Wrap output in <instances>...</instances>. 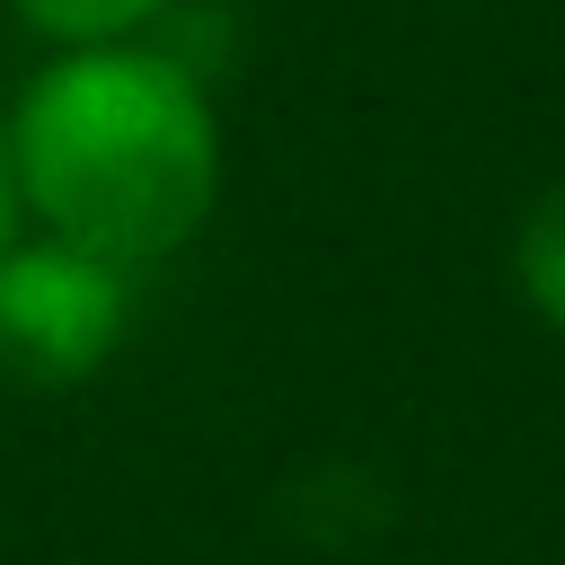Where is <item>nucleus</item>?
Segmentation results:
<instances>
[{
	"mask_svg": "<svg viewBox=\"0 0 565 565\" xmlns=\"http://www.w3.org/2000/svg\"><path fill=\"white\" fill-rule=\"evenodd\" d=\"M177 0H9V18L44 44V53H71V44H132V35H159Z\"/></svg>",
	"mask_w": 565,
	"mask_h": 565,
	"instance_id": "20e7f679",
	"label": "nucleus"
},
{
	"mask_svg": "<svg viewBox=\"0 0 565 565\" xmlns=\"http://www.w3.org/2000/svg\"><path fill=\"white\" fill-rule=\"evenodd\" d=\"M0 132L26 221L132 274L194 247L221 212V106L159 35L44 53Z\"/></svg>",
	"mask_w": 565,
	"mask_h": 565,
	"instance_id": "f257e3e1",
	"label": "nucleus"
},
{
	"mask_svg": "<svg viewBox=\"0 0 565 565\" xmlns=\"http://www.w3.org/2000/svg\"><path fill=\"white\" fill-rule=\"evenodd\" d=\"M132 327V265L88 256L53 230H18L0 256V380L18 388H79L115 362Z\"/></svg>",
	"mask_w": 565,
	"mask_h": 565,
	"instance_id": "f03ea898",
	"label": "nucleus"
},
{
	"mask_svg": "<svg viewBox=\"0 0 565 565\" xmlns=\"http://www.w3.org/2000/svg\"><path fill=\"white\" fill-rule=\"evenodd\" d=\"M18 230H26V203H18V168H9V132H0V256L18 247Z\"/></svg>",
	"mask_w": 565,
	"mask_h": 565,
	"instance_id": "39448f33",
	"label": "nucleus"
},
{
	"mask_svg": "<svg viewBox=\"0 0 565 565\" xmlns=\"http://www.w3.org/2000/svg\"><path fill=\"white\" fill-rule=\"evenodd\" d=\"M512 291L547 335H565V177L539 185L521 230H512Z\"/></svg>",
	"mask_w": 565,
	"mask_h": 565,
	"instance_id": "7ed1b4c3",
	"label": "nucleus"
}]
</instances>
